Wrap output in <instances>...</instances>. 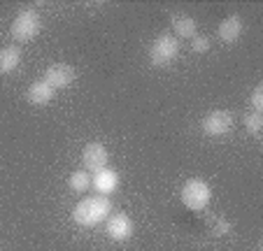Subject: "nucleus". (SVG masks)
Wrapping results in <instances>:
<instances>
[{
    "label": "nucleus",
    "mask_w": 263,
    "mask_h": 251,
    "mask_svg": "<svg viewBox=\"0 0 263 251\" xmlns=\"http://www.w3.org/2000/svg\"><path fill=\"white\" fill-rule=\"evenodd\" d=\"M112 214V202H109L107 196H91L84 198L80 205L72 209V219L77 226L91 228L96 223L105 221V219Z\"/></svg>",
    "instance_id": "f257e3e1"
},
{
    "label": "nucleus",
    "mask_w": 263,
    "mask_h": 251,
    "mask_svg": "<svg viewBox=\"0 0 263 251\" xmlns=\"http://www.w3.org/2000/svg\"><path fill=\"white\" fill-rule=\"evenodd\" d=\"M179 54V40L175 35H159L149 47V61L156 68L170 65Z\"/></svg>",
    "instance_id": "f03ea898"
},
{
    "label": "nucleus",
    "mask_w": 263,
    "mask_h": 251,
    "mask_svg": "<svg viewBox=\"0 0 263 251\" xmlns=\"http://www.w3.org/2000/svg\"><path fill=\"white\" fill-rule=\"evenodd\" d=\"M40 28H42L40 14L35 10H24L12 21V37L16 42H30V40H35L40 35Z\"/></svg>",
    "instance_id": "7ed1b4c3"
},
{
    "label": "nucleus",
    "mask_w": 263,
    "mask_h": 251,
    "mask_svg": "<svg viewBox=\"0 0 263 251\" xmlns=\"http://www.w3.org/2000/svg\"><path fill=\"white\" fill-rule=\"evenodd\" d=\"M210 198H212V188H210L203 179H189L182 188L184 207H189V209H194V212L205 209L208 202H210Z\"/></svg>",
    "instance_id": "20e7f679"
},
{
    "label": "nucleus",
    "mask_w": 263,
    "mask_h": 251,
    "mask_svg": "<svg viewBox=\"0 0 263 251\" xmlns=\"http://www.w3.org/2000/svg\"><path fill=\"white\" fill-rule=\"evenodd\" d=\"M233 128V114L226 109H214L203 119V130L210 138H221Z\"/></svg>",
    "instance_id": "39448f33"
},
{
    "label": "nucleus",
    "mask_w": 263,
    "mask_h": 251,
    "mask_svg": "<svg viewBox=\"0 0 263 251\" xmlns=\"http://www.w3.org/2000/svg\"><path fill=\"white\" fill-rule=\"evenodd\" d=\"M74 77H77V74H74L72 65H68V63H54V65H49L45 72V82L56 91L68 89L70 84L74 82Z\"/></svg>",
    "instance_id": "423d86ee"
},
{
    "label": "nucleus",
    "mask_w": 263,
    "mask_h": 251,
    "mask_svg": "<svg viewBox=\"0 0 263 251\" xmlns=\"http://www.w3.org/2000/svg\"><path fill=\"white\" fill-rule=\"evenodd\" d=\"M82 163H84L86 172H98L103 167H107V149L103 147L100 142H91L84 147L82 151Z\"/></svg>",
    "instance_id": "0eeeda50"
},
{
    "label": "nucleus",
    "mask_w": 263,
    "mask_h": 251,
    "mask_svg": "<svg viewBox=\"0 0 263 251\" xmlns=\"http://www.w3.org/2000/svg\"><path fill=\"white\" fill-rule=\"evenodd\" d=\"M107 235H109V240H115V242L128 240V237L133 235V221H130L126 214L115 212L107 219Z\"/></svg>",
    "instance_id": "6e6552de"
},
{
    "label": "nucleus",
    "mask_w": 263,
    "mask_h": 251,
    "mask_svg": "<svg viewBox=\"0 0 263 251\" xmlns=\"http://www.w3.org/2000/svg\"><path fill=\"white\" fill-rule=\"evenodd\" d=\"M91 186L100 193V196H109V193H115L119 188V175L115 170H109V167H103L98 172L91 177Z\"/></svg>",
    "instance_id": "1a4fd4ad"
},
{
    "label": "nucleus",
    "mask_w": 263,
    "mask_h": 251,
    "mask_svg": "<svg viewBox=\"0 0 263 251\" xmlns=\"http://www.w3.org/2000/svg\"><path fill=\"white\" fill-rule=\"evenodd\" d=\"M240 35H242V21H240L238 14L226 16V19L219 24V40H221V42H226V45L235 42Z\"/></svg>",
    "instance_id": "9d476101"
},
{
    "label": "nucleus",
    "mask_w": 263,
    "mask_h": 251,
    "mask_svg": "<svg viewBox=\"0 0 263 251\" xmlns=\"http://www.w3.org/2000/svg\"><path fill=\"white\" fill-rule=\"evenodd\" d=\"M54 93H56V89H51L45 79H37V82H33L28 86V103H33V105H47V103H51Z\"/></svg>",
    "instance_id": "9b49d317"
},
{
    "label": "nucleus",
    "mask_w": 263,
    "mask_h": 251,
    "mask_svg": "<svg viewBox=\"0 0 263 251\" xmlns=\"http://www.w3.org/2000/svg\"><path fill=\"white\" fill-rule=\"evenodd\" d=\"M21 63V47H5L0 51V72H14Z\"/></svg>",
    "instance_id": "f8f14e48"
},
{
    "label": "nucleus",
    "mask_w": 263,
    "mask_h": 251,
    "mask_svg": "<svg viewBox=\"0 0 263 251\" xmlns=\"http://www.w3.org/2000/svg\"><path fill=\"white\" fill-rule=\"evenodd\" d=\"M173 28H175V35H177V37H194L196 21L191 19V16L177 14V16H173Z\"/></svg>",
    "instance_id": "ddd939ff"
},
{
    "label": "nucleus",
    "mask_w": 263,
    "mask_h": 251,
    "mask_svg": "<svg viewBox=\"0 0 263 251\" xmlns=\"http://www.w3.org/2000/svg\"><path fill=\"white\" fill-rule=\"evenodd\" d=\"M68 186H70V191H74V193L89 191L91 188V175L86 172V170H74V172L68 177Z\"/></svg>",
    "instance_id": "4468645a"
},
{
    "label": "nucleus",
    "mask_w": 263,
    "mask_h": 251,
    "mask_svg": "<svg viewBox=\"0 0 263 251\" xmlns=\"http://www.w3.org/2000/svg\"><path fill=\"white\" fill-rule=\"evenodd\" d=\"M245 128L249 130L252 135H261V130H263V114H258V112H252V114H247L245 117Z\"/></svg>",
    "instance_id": "2eb2a0df"
},
{
    "label": "nucleus",
    "mask_w": 263,
    "mask_h": 251,
    "mask_svg": "<svg viewBox=\"0 0 263 251\" xmlns=\"http://www.w3.org/2000/svg\"><path fill=\"white\" fill-rule=\"evenodd\" d=\"M191 49H194L196 54H205V51L210 49V40L205 37V35H194V37H191Z\"/></svg>",
    "instance_id": "dca6fc26"
},
{
    "label": "nucleus",
    "mask_w": 263,
    "mask_h": 251,
    "mask_svg": "<svg viewBox=\"0 0 263 251\" xmlns=\"http://www.w3.org/2000/svg\"><path fill=\"white\" fill-rule=\"evenodd\" d=\"M252 107H254V112L263 114V86H256V89H254V93H252Z\"/></svg>",
    "instance_id": "f3484780"
},
{
    "label": "nucleus",
    "mask_w": 263,
    "mask_h": 251,
    "mask_svg": "<svg viewBox=\"0 0 263 251\" xmlns=\"http://www.w3.org/2000/svg\"><path fill=\"white\" fill-rule=\"evenodd\" d=\"M229 223H223V221H219L217 223V235H223V233H226V230H229Z\"/></svg>",
    "instance_id": "a211bd4d"
}]
</instances>
